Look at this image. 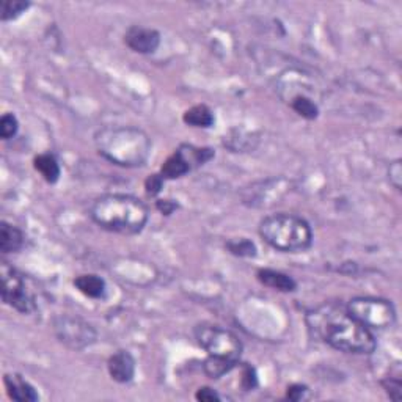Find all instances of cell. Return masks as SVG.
Here are the masks:
<instances>
[{
	"instance_id": "obj_1",
	"label": "cell",
	"mask_w": 402,
	"mask_h": 402,
	"mask_svg": "<svg viewBox=\"0 0 402 402\" xmlns=\"http://www.w3.org/2000/svg\"><path fill=\"white\" fill-rule=\"evenodd\" d=\"M306 325L316 340L346 354L368 355L375 349L371 330L350 315L347 306L327 302L306 315Z\"/></svg>"
},
{
	"instance_id": "obj_2",
	"label": "cell",
	"mask_w": 402,
	"mask_h": 402,
	"mask_svg": "<svg viewBox=\"0 0 402 402\" xmlns=\"http://www.w3.org/2000/svg\"><path fill=\"white\" fill-rule=\"evenodd\" d=\"M93 222L102 229L120 234H137L148 222L150 210L137 196L107 194L93 201L90 208Z\"/></svg>"
},
{
	"instance_id": "obj_3",
	"label": "cell",
	"mask_w": 402,
	"mask_h": 402,
	"mask_svg": "<svg viewBox=\"0 0 402 402\" xmlns=\"http://www.w3.org/2000/svg\"><path fill=\"white\" fill-rule=\"evenodd\" d=\"M98 152L120 167H142L151 155V138L145 131L132 126L104 127L94 137Z\"/></svg>"
},
{
	"instance_id": "obj_4",
	"label": "cell",
	"mask_w": 402,
	"mask_h": 402,
	"mask_svg": "<svg viewBox=\"0 0 402 402\" xmlns=\"http://www.w3.org/2000/svg\"><path fill=\"white\" fill-rule=\"evenodd\" d=\"M259 234L275 250L305 252L311 247L313 233L308 222L292 214H273L259 223Z\"/></svg>"
},
{
	"instance_id": "obj_5",
	"label": "cell",
	"mask_w": 402,
	"mask_h": 402,
	"mask_svg": "<svg viewBox=\"0 0 402 402\" xmlns=\"http://www.w3.org/2000/svg\"><path fill=\"white\" fill-rule=\"evenodd\" d=\"M195 338L200 346L206 350L209 359L236 366L242 355V341L231 330L223 329L220 325L201 324L195 329Z\"/></svg>"
},
{
	"instance_id": "obj_6",
	"label": "cell",
	"mask_w": 402,
	"mask_h": 402,
	"mask_svg": "<svg viewBox=\"0 0 402 402\" xmlns=\"http://www.w3.org/2000/svg\"><path fill=\"white\" fill-rule=\"evenodd\" d=\"M347 310L369 330H385L396 322V310L385 299L355 297L347 303Z\"/></svg>"
},
{
	"instance_id": "obj_7",
	"label": "cell",
	"mask_w": 402,
	"mask_h": 402,
	"mask_svg": "<svg viewBox=\"0 0 402 402\" xmlns=\"http://www.w3.org/2000/svg\"><path fill=\"white\" fill-rule=\"evenodd\" d=\"M0 275H2V299L6 305L11 308L22 313V315H30L36 310L35 297L27 288L24 277L19 273L15 267L8 263H2L0 266Z\"/></svg>"
},
{
	"instance_id": "obj_8",
	"label": "cell",
	"mask_w": 402,
	"mask_h": 402,
	"mask_svg": "<svg viewBox=\"0 0 402 402\" xmlns=\"http://www.w3.org/2000/svg\"><path fill=\"white\" fill-rule=\"evenodd\" d=\"M54 333L62 344L74 350L92 346L98 338L96 330L90 322L71 315H62L54 319Z\"/></svg>"
},
{
	"instance_id": "obj_9",
	"label": "cell",
	"mask_w": 402,
	"mask_h": 402,
	"mask_svg": "<svg viewBox=\"0 0 402 402\" xmlns=\"http://www.w3.org/2000/svg\"><path fill=\"white\" fill-rule=\"evenodd\" d=\"M214 157V150L210 148H196L194 145H181L161 168V176L164 180H176L187 175L189 171L200 167V165L209 162Z\"/></svg>"
},
{
	"instance_id": "obj_10",
	"label": "cell",
	"mask_w": 402,
	"mask_h": 402,
	"mask_svg": "<svg viewBox=\"0 0 402 402\" xmlns=\"http://www.w3.org/2000/svg\"><path fill=\"white\" fill-rule=\"evenodd\" d=\"M124 41L134 52L152 54L156 52L161 44V34L155 29L142 27V25H132L126 31Z\"/></svg>"
},
{
	"instance_id": "obj_11",
	"label": "cell",
	"mask_w": 402,
	"mask_h": 402,
	"mask_svg": "<svg viewBox=\"0 0 402 402\" xmlns=\"http://www.w3.org/2000/svg\"><path fill=\"white\" fill-rule=\"evenodd\" d=\"M107 369L110 378L118 384H127L136 374V360L127 350H118L107 361Z\"/></svg>"
},
{
	"instance_id": "obj_12",
	"label": "cell",
	"mask_w": 402,
	"mask_h": 402,
	"mask_svg": "<svg viewBox=\"0 0 402 402\" xmlns=\"http://www.w3.org/2000/svg\"><path fill=\"white\" fill-rule=\"evenodd\" d=\"M5 387H6V393H8V396L15 401L34 402V401L40 399L35 388L17 374H6Z\"/></svg>"
},
{
	"instance_id": "obj_13",
	"label": "cell",
	"mask_w": 402,
	"mask_h": 402,
	"mask_svg": "<svg viewBox=\"0 0 402 402\" xmlns=\"http://www.w3.org/2000/svg\"><path fill=\"white\" fill-rule=\"evenodd\" d=\"M257 277L264 286H269V288L277 289V291L292 292L297 288V283L294 278L286 275V273L283 272H278L273 269H259Z\"/></svg>"
},
{
	"instance_id": "obj_14",
	"label": "cell",
	"mask_w": 402,
	"mask_h": 402,
	"mask_svg": "<svg viewBox=\"0 0 402 402\" xmlns=\"http://www.w3.org/2000/svg\"><path fill=\"white\" fill-rule=\"evenodd\" d=\"M24 233L15 225L2 222L0 225V252L2 253H16L24 245Z\"/></svg>"
},
{
	"instance_id": "obj_15",
	"label": "cell",
	"mask_w": 402,
	"mask_h": 402,
	"mask_svg": "<svg viewBox=\"0 0 402 402\" xmlns=\"http://www.w3.org/2000/svg\"><path fill=\"white\" fill-rule=\"evenodd\" d=\"M74 286L82 294L90 299H102L106 296V282L94 273H84L74 280Z\"/></svg>"
},
{
	"instance_id": "obj_16",
	"label": "cell",
	"mask_w": 402,
	"mask_h": 402,
	"mask_svg": "<svg viewBox=\"0 0 402 402\" xmlns=\"http://www.w3.org/2000/svg\"><path fill=\"white\" fill-rule=\"evenodd\" d=\"M34 165L36 171H40L41 176L46 180L49 184H55L60 180L62 170L60 165L57 162V159L52 155H40L35 157Z\"/></svg>"
},
{
	"instance_id": "obj_17",
	"label": "cell",
	"mask_w": 402,
	"mask_h": 402,
	"mask_svg": "<svg viewBox=\"0 0 402 402\" xmlns=\"http://www.w3.org/2000/svg\"><path fill=\"white\" fill-rule=\"evenodd\" d=\"M184 123L189 124V126H194V127H210L214 124V113L213 110L208 106H194L192 108H189V110L184 113Z\"/></svg>"
},
{
	"instance_id": "obj_18",
	"label": "cell",
	"mask_w": 402,
	"mask_h": 402,
	"mask_svg": "<svg viewBox=\"0 0 402 402\" xmlns=\"http://www.w3.org/2000/svg\"><path fill=\"white\" fill-rule=\"evenodd\" d=\"M289 106L294 112L306 120H316L319 115V107L311 96H306L305 93H296L289 98Z\"/></svg>"
},
{
	"instance_id": "obj_19",
	"label": "cell",
	"mask_w": 402,
	"mask_h": 402,
	"mask_svg": "<svg viewBox=\"0 0 402 402\" xmlns=\"http://www.w3.org/2000/svg\"><path fill=\"white\" fill-rule=\"evenodd\" d=\"M30 6L29 2L24 0H3L0 5V17L2 21H13L22 15V13Z\"/></svg>"
},
{
	"instance_id": "obj_20",
	"label": "cell",
	"mask_w": 402,
	"mask_h": 402,
	"mask_svg": "<svg viewBox=\"0 0 402 402\" xmlns=\"http://www.w3.org/2000/svg\"><path fill=\"white\" fill-rule=\"evenodd\" d=\"M227 248L236 257L241 258H253L257 257V247L248 239H234L227 242Z\"/></svg>"
},
{
	"instance_id": "obj_21",
	"label": "cell",
	"mask_w": 402,
	"mask_h": 402,
	"mask_svg": "<svg viewBox=\"0 0 402 402\" xmlns=\"http://www.w3.org/2000/svg\"><path fill=\"white\" fill-rule=\"evenodd\" d=\"M19 129L17 118L13 113H5L2 120H0V136L3 140H10L11 137L16 136Z\"/></svg>"
},
{
	"instance_id": "obj_22",
	"label": "cell",
	"mask_w": 402,
	"mask_h": 402,
	"mask_svg": "<svg viewBox=\"0 0 402 402\" xmlns=\"http://www.w3.org/2000/svg\"><path fill=\"white\" fill-rule=\"evenodd\" d=\"M164 178L161 175H151L148 176V180L145 181V189H146V194L150 196H156L161 194V190L164 187Z\"/></svg>"
},
{
	"instance_id": "obj_23",
	"label": "cell",
	"mask_w": 402,
	"mask_h": 402,
	"mask_svg": "<svg viewBox=\"0 0 402 402\" xmlns=\"http://www.w3.org/2000/svg\"><path fill=\"white\" fill-rule=\"evenodd\" d=\"M241 384H242V387H244L245 392H250V390H253L254 387H257V384H258L257 373H254V369L250 365L244 366V373H242Z\"/></svg>"
},
{
	"instance_id": "obj_24",
	"label": "cell",
	"mask_w": 402,
	"mask_h": 402,
	"mask_svg": "<svg viewBox=\"0 0 402 402\" xmlns=\"http://www.w3.org/2000/svg\"><path fill=\"white\" fill-rule=\"evenodd\" d=\"M384 387L388 393V396L394 401H399L402 398V392H401V380L399 379H387L384 382Z\"/></svg>"
},
{
	"instance_id": "obj_25",
	"label": "cell",
	"mask_w": 402,
	"mask_h": 402,
	"mask_svg": "<svg viewBox=\"0 0 402 402\" xmlns=\"http://www.w3.org/2000/svg\"><path fill=\"white\" fill-rule=\"evenodd\" d=\"M195 398L199 399V401H201V402H217V401H220V396L217 394V392H214L213 388H208V387L200 388V390L196 392Z\"/></svg>"
},
{
	"instance_id": "obj_26",
	"label": "cell",
	"mask_w": 402,
	"mask_h": 402,
	"mask_svg": "<svg viewBox=\"0 0 402 402\" xmlns=\"http://www.w3.org/2000/svg\"><path fill=\"white\" fill-rule=\"evenodd\" d=\"M390 182L398 190H401V182H402V168H401V161L393 162L390 165Z\"/></svg>"
},
{
	"instance_id": "obj_27",
	"label": "cell",
	"mask_w": 402,
	"mask_h": 402,
	"mask_svg": "<svg viewBox=\"0 0 402 402\" xmlns=\"http://www.w3.org/2000/svg\"><path fill=\"white\" fill-rule=\"evenodd\" d=\"M156 206H157L159 210H161L162 214L170 215L178 208V204L175 201H171V200H159L156 203Z\"/></svg>"
},
{
	"instance_id": "obj_28",
	"label": "cell",
	"mask_w": 402,
	"mask_h": 402,
	"mask_svg": "<svg viewBox=\"0 0 402 402\" xmlns=\"http://www.w3.org/2000/svg\"><path fill=\"white\" fill-rule=\"evenodd\" d=\"M305 393H306V387H303V385H291L288 388V398L291 401L302 399Z\"/></svg>"
}]
</instances>
